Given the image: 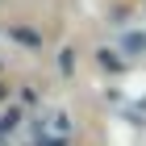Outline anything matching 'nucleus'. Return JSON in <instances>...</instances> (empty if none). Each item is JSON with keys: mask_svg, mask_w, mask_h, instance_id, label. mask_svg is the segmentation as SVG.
<instances>
[{"mask_svg": "<svg viewBox=\"0 0 146 146\" xmlns=\"http://www.w3.org/2000/svg\"><path fill=\"white\" fill-rule=\"evenodd\" d=\"M71 142V117L67 113H42L34 121V146H67Z\"/></svg>", "mask_w": 146, "mask_h": 146, "instance_id": "1", "label": "nucleus"}, {"mask_svg": "<svg viewBox=\"0 0 146 146\" xmlns=\"http://www.w3.org/2000/svg\"><path fill=\"white\" fill-rule=\"evenodd\" d=\"M13 38H17V42H25V46H38V42H42V38H38L34 29H25V25H13Z\"/></svg>", "mask_w": 146, "mask_h": 146, "instance_id": "2", "label": "nucleus"}, {"mask_svg": "<svg viewBox=\"0 0 146 146\" xmlns=\"http://www.w3.org/2000/svg\"><path fill=\"white\" fill-rule=\"evenodd\" d=\"M0 100H4V84H0Z\"/></svg>", "mask_w": 146, "mask_h": 146, "instance_id": "3", "label": "nucleus"}]
</instances>
